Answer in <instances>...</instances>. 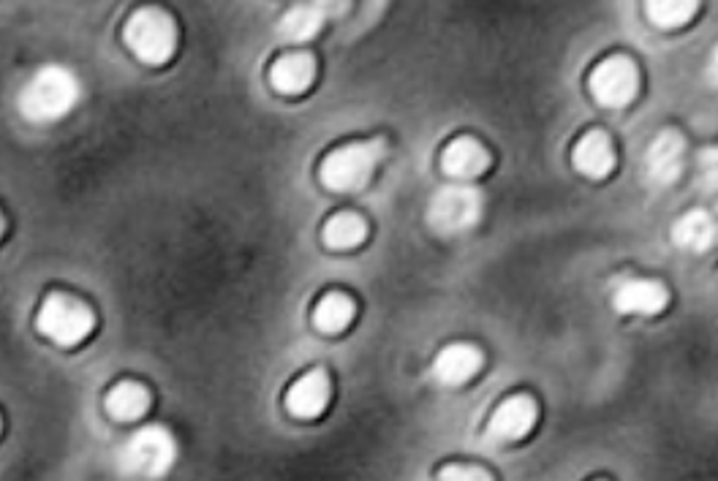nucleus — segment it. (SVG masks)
<instances>
[{"instance_id":"nucleus-4","label":"nucleus","mask_w":718,"mask_h":481,"mask_svg":"<svg viewBox=\"0 0 718 481\" xmlns=\"http://www.w3.org/2000/svg\"><path fill=\"white\" fill-rule=\"evenodd\" d=\"M126 42L139 60L159 66L175 52V25L161 9H142L128 20Z\"/></svg>"},{"instance_id":"nucleus-9","label":"nucleus","mask_w":718,"mask_h":481,"mask_svg":"<svg viewBox=\"0 0 718 481\" xmlns=\"http://www.w3.org/2000/svg\"><path fill=\"white\" fill-rule=\"evenodd\" d=\"M536 422V406L531 397H512L490 419V435L498 441H520Z\"/></svg>"},{"instance_id":"nucleus-24","label":"nucleus","mask_w":718,"mask_h":481,"mask_svg":"<svg viewBox=\"0 0 718 481\" xmlns=\"http://www.w3.org/2000/svg\"><path fill=\"white\" fill-rule=\"evenodd\" d=\"M313 5L322 11V16H338L349 9V0H313Z\"/></svg>"},{"instance_id":"nucleus-3","label":"nucleus","mask_w":718,"mask_h":481,"mask_svg":"<svg viewBox=\"0 0 718 481\" xmlns=\"http://www.w3.org/2000/svg\"><path fill=\"white\" fill-rule=\"evenodd\" d=\"M381 155H384V142L381 139L335 150L322 166V183L333 188V191H357V188H362L370 180Z\"/></svg>"},{"instance_id":"nucleus-11","label":"nucleus","mask_w":718,"mask_h":481,"mask_svg":"<svg viewBox=\"0 0 718 481\" xmlns=\"http://www.w3.org/2000/svg\"><path fill=\"white\" fill-rule=\"evenodd\" d=\"M329 397V382L322 371L308 373L305 378H300L286 395V406L294 417L300 419H311L316 413H322V408L327 406Z\"/></svg>"},{"instance_id":"nucleus-6","label":"nucleus","mask_w":718,"mask_h":481,"mask_svg":"<svg viewBox=\"0 0 718 481\" xmlns=\"http://www.w3.org/2000/svg\"><path fill=\"white\" fill-rule=\"evenodd\" d=\"M482 199L474 188L468 186H449L441 188L430 201V226L441 234H458L474 226L479 221Z\"/></svg>"},{"instance_id":"nucleus-10","label":"nucleus","mask_w":718,"mask_h":481,"mask_svg":"<svg viewBox=\"0 0 718 481\" xmlns=\"http://www.w3.org/2000/svg\"><path fill=\"white\" fill-rule=\"evenodd\" d=\"M613 302L621 313L650 316L667 305V289L656 281H624L615 289Z\"/></svg>"},{"instance_id":"nucleus-19","label":"nucleus","mask_w":718,"mask_h":481,"mask_svg":"<svg viewBox=\"0 0 718 481\" xmlns=\"http://www.w3.org/2000/svg\"><path fill=\"white\" fill-rule=\"evenodd\" d=\"M355 316V305H351L349 296L344 294H329L319 302L316 313H313V321L322 332H340L346 324Z\"/></svg>"},{"instance_id":"nucleus-25","label":"nucleus","mask_w":718,"mask_h":481,"mask_svg":"<svg viewBox=\"0 0 718 481\" xmlns=\"http://www.w3.org/2000/svg\"><path fill=\"white\" fill-rule=\"evenodd\" d=\"M708 77L714 85H718V49L714 52V58H710V66H708Z\"/></svg>"},{"instance_id":"nucleus-14","label":"nucleus","mask_w":718,"mask_h":481,"mask_svg":"<svg viewBox=\"0 0 718 481\" xmlns=\"http://www.w3.org/2000/svg\"><path fill=\"white\" fill-rule=\"evenodd\" d=\"M613 144L602 131H591L577 142L575 166L588 177H604L613 169Z\"/></svg>"},{"instance_id":"nucleus-22","label":"nucleus","mask_w":718,"mask_h":481,"mask_svg":"<svg viewBox=\"0 0 718 481\" xmlns=\"http://www.w3.org/2000/svg\"><path fill=\"white\" fill-rule=\"evenodd\" d=\"M699 183L708 191H718V148L703 150L699 155Z\"/></svg>"},{"instance_id":"nucleus-16","label":"nucleus","mask_w":718,"mask_h":481,"mask_svg":"<svg viewBox=\"0 0 718 481\" xmlns=\"http://www.w3.org/2000/svg\"><path fill=\"white\" fill-rule=\"evenodd\" d=\"M275 91L280 93H302L313 80V58L305 52L286 55L269 71Z\"/></svg>"},{"instance_id":"nucleus-17","label":"nucleus","mask_w":718,"mask_h":481,"mask_svg":"<svg viewBox=\"0 0 718 481\" xmlns=\"http://www.w3.org/2000/svg\"><path fill=\"white\" fill-rule=\"evenodd\" d=\"M148 391H144V386L139 384H120L115 386V389L109 391V397H106V408H109V413L115 419H120V422H131V419H139L144 411H148Z\"/></svg>"},{"instance_id":"nucleus-5","label":"nucleus","mask_w":718,"mask_h":481,"mask_svg":"<svg viewBox=\"0 0 718 481\" xmlns=\"http://www.w3.org/2000/svg\"><path fill=\"white\" fill-rule=\"evenodd\" d=\"M38 329L60 345H74L93 329V313L80 300L53 294L38 313Z\"/></svg>"},{"instance_id":"nucleus-2","label":"nucleus","mask_w":718,"mask_h":481,"mask_svg":"<svg viewBox=\"0 0 718 481\" xmlns=\"http://www.w3.org/2000/svg\"><path fill=\"white\" fill-rule=\"evenodd\" d=\"M120 471L134 479H159L175 462V441L161 427H144L120 449Z\"/></svg>"},{"instance_id":"nucleus-20","label":"nucleus","mask_w":718,"mask_h":481,"mask_svg":"<svg viewBox=\"0 0 718 481\" xmlns=\"http://www.w3.org/2000/svg\"><path fill=\"white\" fill-rule=\"evenodd\" d=\"M362 237L364 223L359 221L357 215H351V212H340V215H335L333 221L324 226V243L335 250L355 248V245L362 243Z\"/></svg>"},{"instance_id":"nucleus-21","label":"nucleus","mask_w":718,"mask_h":481,"mask_svg":"<svg viewBox=\"0 0 718 481\" xmlns=\"http://www.w3.org/2000/svg\"><path fill=\"white\" fill-rule=\"evenodd\" d=\"M699 0H645L648 16L659 27H681L697 11Z\"/></svg>"},{"instance_id":"nucleus-13","label":"nucleus","mask_w":718,"mask_h":481,"mask_svg":"<svg viewBox=\"0 0 718 481\" xmlns=\"http://www.w3.org/2000/svg\"><path fill=\"white\" fill-rule=\"evenodd\" d=\"M441 164H444L447 175L458 177V180H471V177L482 175L487 169L490 159H487L485 148L474 142V139H454L444 150V161Z\"/></svg>"},{"instance_id":"nucleus-1","label":"nucleus","mask_w":718,"mask_h":481,"mask_svg":"<svg viewBox=\"0 0 718 481\" xmlns=\"http://www.w3.org/2000/svg\"><path fill=\"white\" fill-rule=\"evenodd\" d=\"M77 96H80V87L74 77L66 69L49 66L27 82L20 96V109L27 120L49 122L63 117L74 106Z\"/></svg>"},{"instance_id":"nucleus-8","label":"nucleus","mask_w":718,"mask_h":481,"mask_svg":"<svg viewBox=\"0 0 718 481\" xmlns=\"http://www.w3.org/2000/svg\"><path fill=\"white\" fill-rule=\"evenodd\" d=\"M683 169V139L675 131H661L645 153V175L653 186H670Z\"/></svg>"},{"instance_id":"nucleus-12","label":"nucleus","mask_w":718,"mask_h":481,"mask_svg":"<svg viewBox=\"0 0 718 481\" xmlns=\"http://www.w3.org/2000/svg\"><path fill=\"white\" fill-rule=\"evenodd\" d=\"M482 365V354L474 349V345H465V343H458V345H447L444 351L439 354V360H436L433 371H436V378H439L441 384H463L468 382L471 376H474L476 371H479Z\"/></svg>"},{"instance_id":"nucleus-15","label":"nucleus","mask_w":718,"mask_h":481,"mask_svg":"<svg viewBox=\"0 0 718 481\" xmlns=\"http://www.w3.org/2000/svg\"><path fill=\"white\" fill-rule=\"evenodd\" d=\"M716 234L718 223L703 210L686 212V215L675 223V228H672L675 243L686 250H708L710 245L716 243Z\"/></svg>"},{"instance_id":"nucleus-7","label":"nucleus","mask_w":718,"mask_h":481,"mask_svg":"<svg viewBox=\"0 0 718 481\" xmlns=\"http://www.w3.org/2000/svg\"><path fill=\"white\" fill-rule=\"evenodd\" d=\"M591 93L604 106H624L637 93V69L628 58H610L591 74Z\"/></svg>"},{"instance_id":"nucleus-23","label":"nucleus","mask_w":718,"mask_h":481,"mask_svg":"<svg viewBox=\"0 0 718 481\" xmlns=\"http://www.w3.org/2000/svg\"><path fill=\"white\" fill-rule=\"evenodd\" d=\"M441 479H468V481L479 479V481H487V479H490V477H487L485 471H479V468H463V466H452V468H447V471H441Z\"/></svg>"},{"instance_id":"nucleus-18","label":"nucleus","mask_w":718,"mask_h":481,"mask_svg":"<svg viewBox=\"0 0 718 481\" xmlns=\"http://www.w3.org/2000/svg\"><path fill=\"white\" fill-rule=\"evenodd\" d=\"M322 20L324 16L316 5H297V9H291L289 14L280 20L278 33L283 38H289V42H308V38H313L319 33Z\"/></svg>"}]
</instances>
